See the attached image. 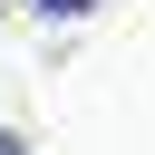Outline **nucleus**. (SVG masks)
Masks as SVG:
<instances>
[{"label":"nucleus","instance_id":"obj_1","mask_svg":"<svg viewBox=\"0 0 155 155\" xmlns=\"http://www.w3.org/2000/svg\"><path fill=\"white\" fill-rule=\"evenodd\" d=\"M29 10H48V19H78V10H97V0H29Z\"/></svg>","mask_w":155,"mask_h":155},{"label":"nucleus","instance_id":"obj_2","mask_svg":"<svg viewBox=\"0 0 155 155\" xmlns=\"http://www.w3.org/2000/svg\"><path fill=\"white\" fill-rule=\"evenodd\" d=\"M0 155H29V145H19V136H10V126H0Z\"/></svg>","mask_w":155,"mask_h":155}]
</instances>
